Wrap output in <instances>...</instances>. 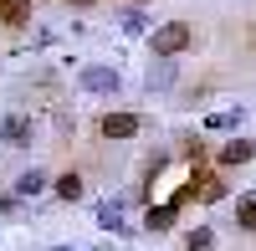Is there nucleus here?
Masks as SVG:
<instances>
[{"label": "nucleus", "instance_id": "obj_5", "mask_svg": "<svg viewBox=\"0 0 256 251\" xmlns=\"http://www.w3.org/2000/svg\"><path fill=\"white\" fill-rule=\"evenodd\" d=\"M0 138H6V144H10V149H26V144L36 138V123H31L26 113H10L6 123H0Z\"/></svg>", "mask_w": 256, "mask_h": 251}, {"label": "nucleus", "instance_id": "obj_7", "mask_svg": "<svg viewBox=\"0 0 256 251\" xmlns=\"http://www.w3.org/2000/svg\"><path fill=\"white\" fill-rule=\"evenodd\" d=\"M174 216H180L174 205H148V210H144V231H159V236L174 231Z\"/></svg>", "mask_w": 256, "mask_h": 251}, {"label": "nucleus", "instance_id": "obj_6", "mask_svg": "<svg viewBox=\"0 0 256 251\" xmlns=\"http://www.w3.org/2000/svg\"><path fill=\"white\" fill-rule=\"evenodd\" d=\"M216 159H220V170H236V164H246V159H256V144L236 134V138H226V144H220V154H216Z\"/></svg>", "mask_w": 256, "mask_h": 251}, {"label": "nucleus", "instance_id": "obj_13", "mask_svg": "<svg viewBox=\"0 0 256 251\" xmlns=\"http://www.w3.org/2000/svg\"><path fill=\"white\" fill-rule=\"evenodd\" d=\"M118 210H123L118 200H102V205H98V226H102V231H123V216H118Z\"/></svg>", "mask_w": 256, "mask_h": 251}, {"label": "nucleus", "instance_id": "obj_12", "mask_svg": "<svg viewBox=\"0 0 256 251\" xmlns=\"http://www.w3.org/2000/svg\"><path fill=\"white\" fill-rule=\"evenodd\" d=\"M236 226L256 231V195H236Z\"/></svg>", "mask_w": 256, "mask_h": 251}, {"label": "nucleus", "instance_id": "obj_10", "mask_svg": "<svg viewBox=\"0 0 256 251\" xmlns=\"http://www.w3.org/2000/svg\"><path fill=\"white\" fill-rule=\"evenodd\" d=\"M46 184H52V180H46V174H41V170H26V174H20V180H16V195H20V200H36L41 190H46Z\"/></svg>", "mask_w": 256, "mask_h": 251}, {"label": "nucleus", "instance_id": "obj_3", "mask_svg": "<svg viewBox=\"0 0 256 251\" xmlns=\"http://www.w3.org/2000/svg\"><path fill=\"white\" fill-rule=\"evenodd\" d=\"M98 134L102 138H134V134H144V118L138 113H102Z\"/></svg>", "mask_w": 256, "mask_h": 251}, {"label": "nucleus", "instance_id": "obj_1", "mask_svg": "<svg viewBox=\"0 0 256 251\" xmlns=\"http://www.w3.org/2000/svg\"><path fill=\"white\" fill-rule=\"evenodd\" d=\"M190 41H195L190 20H164V26L148 31V52L154 56H180V52H190Z\"/></svg>", "mask_w": 256, "mask_h": 251}, {"label": "nucleus", "instance_id": "obj_11", "mask_svg": "<svg viewBox=\"0 0 256 251\" xmlns=\"http://www.w3.org/2000/svg\"><path fill=\"white\" fill-rule=\"evenodd\" d=\"M195 200H205V205H216V200H226V180H195Z\"/></svg>", "mask_w": 256, "mask_h": 251}, {"label": "nucleus", "instance_id": "obj_8", "mask_svg": "<svg viewBox=\"0 0 256 251\" xmlns=\"http://www.w3.org/2000/svg\"><path fill=\"white\" fill-rule=\"evenodd\" d=\"M0 26H31V0H0Z\"/></svg>", "mask_w": 256, "mask_h": 251}, {"label": "nucleus", "instance_id": "obj_18", "mask_svg": "<svg viewBox=\"0 0 256 251\" xmlns=\"http://www.w3.org/2000/svg\"><path fill=\"white\" fill-rule=\"evenodd\" d=\"M52 251H72V246H52Z\"/></svg>", "mask_w": 256, "mask_h": 251}, {"label": "nucleus", "instance_id": "obj_9", "mask_svg": "<svg viewBox=\"0 0 256 251\" xmlns=\"http://www.w3.org/2000/svg\"><path fill=\"white\" fill-rule=\"evenodd\" d=\"M52 190H56V200H67V205H72V200H82V174H77V170L56 174V180H52Z\"/></svg>", "mask_w": 256, "mask_h": 251}, {"label": "nucleus", "instance_id": "obj_4", "mask_svg": "<svg viewBox=\"0 0 256 251\" xmlns=\"http://www.w3.org/2000/svg\"><path fill=\"white\" fill-rule=\"evenodd\" d=\"M174 82H180L174 56H154V62H148V77H144V88H148V92H169Z\"/></svg>", "mask_w": 256, "mask_h": 251}, {"label": "nucleus", "instance_id": "obj_2", "mask_svg": "<svg viewBox=\"0 0 256 251\" xmlns=\"http://www.w3.org/2000/svg\"><path fill=\"white\" fill-rule=\"evenodd\" d=\"M77 88H82V92H92V98H113V92L123 88V77H118V67H82Z\"/></svg>", "mask_w": 256, "mask_h": 251}, {"label": "nucleus", "instance_id": "obj_17", "mask_svg": "<svg viewBox=\"0 0 256 251\" xmlns=\"http://www.w3.org/2000/svg\"><path fill=\"white\" fill-rule=\"evenodd\" d=\"M72 6H98V0H72Z\"/></svg>", "mask_w": 256, "mask_h": 251}, {"label": "nucleus", "instance_id": "obj_19", "mask_svg": "<svg viewBox=\"0 0 256 251\" xmlns=\"http://www.w3.org/2000/svg\"><path fill=\"white\" fill-rule=\"evenodd\" d=\"M128 6H144V0H128Z\"/></svg>", "mask_w": 256, "mask_h": 251}, {"label": "nucleus", "instance_id": "obj_14", "mask_svg": "<svg viewBox=\"0 0 256 251\" xmlns=\"http://www.w3.org/2000/svg\"><path fill=\"white\" fill-rule=\"evenodd\" d=\"M246 123V108H226V113H210L205 128H241Z\"/></svg>", "mask_w": 256, "mask_h": 251}, {"label": "nucleus", "instance_id": "obj_16", "mask_svg": "<svg viewBox=\"0 0 256 251\" xmlns=\"http://www.w3.org/2000/svg\"><path fill=\"white\" fill-rule=\"evenodd\" d=\"M123 31H128V36H144V31H148V16H144V10H123Z\"/></svg>", "mask_w": 256, "mask_h": 251}, {"label": "nucleus", "instance_id": "obj_15", "mask_svg": "<svg viewBox=\"0 0 256 251\" xmlns=\"http://www.w3.org/2000/svg\"><path fill=\"white\" fill-rule=\"evenodd\" d=\"M216 246V231H210V226H195V231L184 236V251H210Z\"/></svg>", "mask_w": 256, "mask_h": 251}]
</instances>
